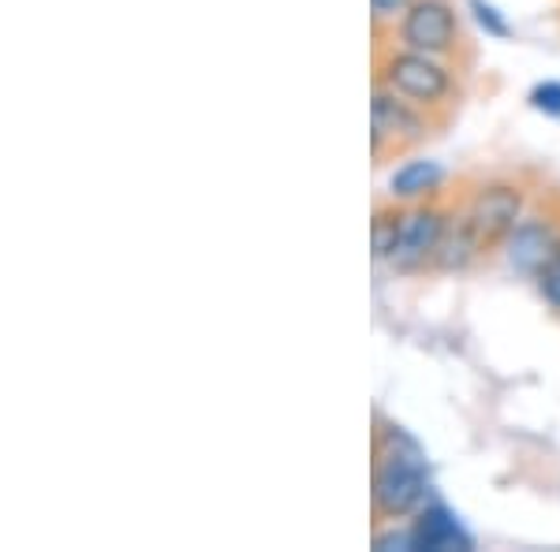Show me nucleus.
I'll list each match as a JSON object with an SVG mask.
<instances>
[{
	"label": "nucleus",
	"instance_id": "obj_4",
	"mask_svg": "<svg viewBox=\"0 0 560 552\" xmlns=\"http://www.w3.org/2000/svg\"><path fill=\"white\" fill-rule=\"evenodd\" d=\"M393 45L448 60L456 68H467L475 60L471 38H467L464 20H459L453 0H415L400 26H396Z\"/></svg>",
	"mask_w": 560,
	"mask_h": 552
},
{
	"label": "nucleus",
	"instance_id": "obj_15",
	"mask_svg": "<svg viewBox=\"0 0 560 552\" xmlns=\"http://www.w3.org/2000/svg\"><path fill=\"white\" fill-rule=\"evenodd\" d=\"M530 105L546 116H560V83H538L530 90Z\"/></svg>",
	"mask_w": 560,
	"mask_h": 552
},
{
	"label": "nucleus",
	"instance_id": "obj_11",
	"mask_svg": "<svg viewBox=\"0 0 560 552\" xmlns=\"http://www.w3.org/2000/svg\"><path fill=\"white\" fill-rule=\"evenodd\" d=\"M400 221H404V202H396L393 195L377 198L374 202V221H370V247H374V261H388L396 247V235H400Z\"/></svg>",
	"mask_w": 560,
	"mask_h": 552
},
{
	"label": "nucleus",
	"instance_id": "obj_5",
	"mask_svg": "<svg viewBox=\"0 0 560 552\" xmlns=\"http://www.w3.org/2000/svg\"><path fill=\"white\" fill-rule=\"evenodd\" d=\"M527 205H530V187L516 176H490L464 195L467 221H471V232L486 258L504 250V243H509L512 228L523 221Z\"/></svg>",
	"mask_w": 560,
	"mask_h": 552
},
{
	"label": "nucleus",
	"instance_id": "obj_6",
	"mask_svg": "<svg viewBox=\"0 0 560 552\" xmlns=\"http://www.w3.org/2000/svg\"><path fill=\"white\" fill-rule=\"evenodd\" d=\"M448 224V202H441V191L422 198V202L404 205L400 235H396V247L388 255L385 266L396 277H422L433 273V261L441 250V235Z\"/></svg>",
	"mask_w": 560,
	"mask_h": 552
},
{
	"label": "nucleus",
	"instance_id": "obj_1",
	"mask_svg": "<svg viewBox=\"0 0 560 552\" xmlns=\"http://www.w3.org/2000/svg\"><path fill=\"white\" fill-rule=\"evenodd\" d=\"M374 459H370V512L374 527H396L427 508V451L408 430L374 414Z\"/></svg>",
	"mask_w": 560,
	"mask_h": 552
},
{
	"label": "nucleus",
	"instance_id": "obj_7",
	"mask_svg": "<svg viewBox=\"0 0 560 552\" xmlns=\"http://www.w3.org/2000/svg\"><path fill=\"white\" fill-rule=\"evenodd\" d=\"M560 255V210L557 205H527L523 221L504 243V261L516 277L535 280Z\"/></svg>",
	"mask_w": 560,
	"mask_h": 552
},
{
	"label": "nucleus",
	"instance_id": "obj_12",
	"mask_svg": "<svg viewBox=\"0 0 560 552\" xmlns=\"http://www.w3.org/2000/svg\"><path fill=\"white\" fill-rule=\"evenodd\" d=\"M415 0H370V26H374V42H393L396 26L408 15Z\"/></svg>",
	"mask_w": 560,
	"mask_h": 552
},
{
	"label": "nucleus",
	"instance_id": "obj_14",
	"mask_svg": "<svg viewBox=\"0 0 560 552\" xmlns=\"http://www.w3.org/2000/svg\"><path fill=\"white\" fill-rule=\"evenodd\" d=\"M467 8H471L475 20L486 26V34H493V38H512V26L497 15L493 4H486V0H467Z\"/></svg>",
	"mask_w": 560,
	"mask_h": 552
},
{
	"label": "nucleus",
	"instance_id": "obj_13",
	"mask_svg": "<svg viewBox=\"0 0 560 552\" xmlns=\"http://www.w3.org/2000/svg\"><path fill=\"white\" fill-rule=\"evenodd\" d=\"M535 284H538V295L546 298L549 310L560 314V255L535 277Z\"/></svg>",
	"mask_w": 560,
	"mask_h": 552
},
{
	"label": "nucleus",
	"instance_id": "obj_10",
	"mask_svg": "<svg viewBox=\"0 0 560 552\" xmlns=\"http://www.w3.org/2000/svg\"><path fill=\"white\" fill-rule=\"evenodd\" d=\"M411 545L415 549H433V552H448V549H471V538L459 530V522L453 519V512L445 508H422L411 519Z\"/></svg>",
	"mask_w": 560,
	"mask_h": 552
},
{
	"label": "nucleus",
	"instance_id": "obj_2",
	"mask_svg": "<svg viewBox=\"0 0 560 552\" xmlns=\"http://www.w3.org/2000/svg\"><path fill=\"white\" fill-rule=\"evenodd\" d=\"M456 71L459 68L448 64V60L404 49V45L393 42L374 45V83L388 86L396 97H404V102H411L415 108L433 116L438 128H445L453 120L459 97H464Z\"/></svg>",
	"mask_w": 560,
	"mask_h": 552
},
{
	"label": "nucleus",
	"instance_id": "obj_3",
	"mask_svg": "<svg viewBox=\"0 0 560 552\" xmlns=\"http://www.w3.org/2000/svg\"><path fill=\"white\" fill-rule=\"evenodd\" d=\"M433 134H438L433 116L404 102V97H396L382 83L370 86V157H374V168L411 157L419 146H427Z\"/></svg>",
	"mask_w": 560,
	"mask_h": 552
},
{
	"label": "nucleus",
	"instance_id": "obj_9",
	"mask_svg": "<svg viewBox=\"0 0 560 552\" xmlns=\"http://www.w3.org/2000/svg\"><path fill=\"white\" fill-rule=\"evenodd\" d=\"M441 184H445V168L438 165V161H427V157H404V165L393 168V176H388V195L396 198V202L411 205V202H422V198L438 195Z\"/></svg>",
	"mask_w": 560,
	"mask_h": 552
},
{
	"label": "nucleus",
	"instance_id": "obj_8",
	"mask_svg": "<svg viewBox=\"0 0 560 552\" xmlns=\"http://www.w3.org/2000/svg\"><path fill=\"white\" fill-rule=\"evenodd\" d=\"M478 261H486V255L471 232V221H467L464 195H456V202H448V224H445V235H441V250H438V261H433V273L459 277V273H471Z\"/></svg>",
	"mask_w": 560,
	"mask_h": 552
}]
</instances>
